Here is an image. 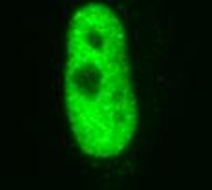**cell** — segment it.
Instances as JSON below:
<instances>
[{
  "mask_svg": "<svg viewBox=\"0 0 212 190\" xmlns=\"http://www.w3.org/2000/svg\"><path fill=\"white\" fill-rule=\"evenodd\" d=\"M66 101L77 141L93 155H113L135 128L124 35L104 6H88L71 22Z\"/></svg>",
  "mask_w": 212,
  "mask_h": 190,
  "instance_id": "1",
  "label": "cell"
}]
</instances>
